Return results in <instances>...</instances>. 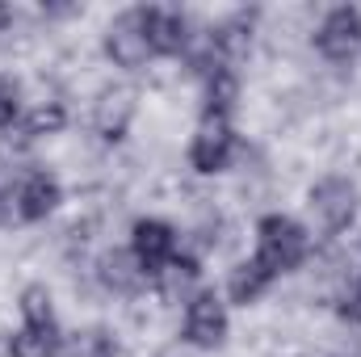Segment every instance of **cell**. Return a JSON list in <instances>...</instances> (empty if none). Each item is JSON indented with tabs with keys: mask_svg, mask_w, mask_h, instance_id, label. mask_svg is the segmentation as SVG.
I'll list each match as a JSON object with an SVG mask.
<instances>
[{
	"mask_svg": "<svg viewBox=\"0 0 361 357\" xmlns=\"http://www.w3.org/2000/svg\"><path fill=\"white\" fill-rule=\"evenodd\" d=\"M257 261L273 277L302 269L311 261V231L290 214H265L257 223Z\"/></svg>",
	"mask_w": 361,
	"mask_h": 357,
	"instance_id": "6da1fadb",
	"label": "cell"
},
{
	"mask_svg": "<svg viewBox=\"0 0 361 357\" xmlns=\"http://www.w3.org/2000/svg\"><path fill=\"white\" fill-rule=\"evenodd\" d=\"M361 210V189L353 177H341V173H328L307 189V214L311 223L324 231V236H341L353 227Z\"/></svg>",
	"mask_w": 361,
	"mask_h": 357,
	"instance_id": "7a4b0ae2",
	"label": "cell"
},
{
	"mask_svg": "<svg viewBox=\"0 0 361 357\" xmlns=\"http://www.w3.org/2000/svg\"><path fill=\"white\" fill-rule=\"evenodd\" d=\"M240 152V139H235V126L231 118H219V114H202L193 135H189V164L202 173V177H214L223 173Z\"/></svg>",
	"mask_w": 361,
	"mask_h": 357,
	"instance_id": "3957f363",
	"label": "cell"
},
{
	"mask_svg": "<svg viewBox=\"0 0 361 357\" xmlns=\"http://www.w3.org/2000/svg\"><path fill=\"white\" fill-rule=\"evenodd\" d=\"M311 47L324 63H353L361 55V8H324L315 34H311Z\"/></svg>",
	"mask_w": 361,
	"mask_h": 357,
	"instance_id": "277c9868",
	"label": "cell"
},
{
	"mask_svg": "<svg viewBox=\"0 0 361 357\" xmlns=\"http://www.w3.org/2000/svg\"><path fill=\"white\" fill-rule=\"evenodd\" d=\"M105 59L122 72H143L152 59V42H147V21L143 8H126L118 17H109L105 25Z\"/></svg>",
	"mask_w": 361,
	"mask_h": 357,
	"instance_id": "5b68a950",
	"label": "cell"
},
{
	"mask_svg": "<svg viewBox=\"0 0 361 357\" xmlns=\"http://www.w3.org/2000/svg\"><path fill=\"white\" fill-rule=\"evenodd\" d=\"M135 118H139V89L135 85H105V89L97 92L89 101V126L97 139H105V143H118L130 126H135Z\"/></svg>",
	"mask_w": 361,
	"mask_h": 357,
	"instance_id": "8992f818",
	"label": "cell"
},
{
	"mask_svg": "<svg viewBox=\"0 0 361 357\" xmlns=\"http://www.w3.org/2000/svg\"><path fill=\"white\" fill-rule=\"evenodd\" d=\"M231 337V315L227 303L214 290H202L189 307H185V345L189 349H223Z\"/></svg>",
	"mask_w": 361,
	"mask_h": 357,
	"instance_id": "52a82bcc",
	"label": "cell"
},
{
	"mask_svg": "<svg viewBox=\"0 0 361 357\" xmlns=\"http://www.w3.org/2000/svg\"><path fill=\"white\" fill-rule=\"evenodd\" d=\"M92 277L109 298H135L143 294V286H152V273L139 265L130 248H109V244L92 257Z\"/></svg>",
	"mask_w": 361,
	"mask_h": 357,
	"instance_id": "ba28073f",
	"label": "cell"
},
{
	"mask_svg": "<svg viewBox=\"0 0 361 357\" xmlns=\"http://www.w3.org/2000/svg\"><path fill=\"white\" fill-rule=\"evenodd\" d=\"M63 210V185L55 173H30L13 189V219L17 223H47Z\"/></svg>",
	"mask_w": 361,
	"mask_h": 357,
	"instance_id": "9c48e42d",
	"label": "cell"
},
{
	"mask_svg": "<svg viewBox=\"0 0 361 357\" xmlns=\"http://www.w3.org/2000/svg\"><path fill=\"white\" fill-rule=\"evenodd\" d=\"M130 253L147 273L164 269L180 253V236L169 219H135L130 223Z\"/></svg>",
	"mask_w": 361,
	"mask_h": 357,
	"instance_id": "30bf717a",
	"label": "cell"
},
{
	"mask_svg": "<svg viewBox=\"0 0 361 357\" xmlns=\"http://www.w3.org/2000/svg\"><path fill=\"white\" fill-rule=\"evenodd\" d=\"M143 21H147V42H152V55L160 59H185L189 42H193V21L189 13L180 8H143Z\"/></svg>",
	"mask_w": 361,
	"mask_h": 357,
	"instance_id": "8fae6325",
	"label": "cell"
},
{
	"mask_svg": "<svg viewBox=\"0 0 361 357\" xmlns=\"http://www.w3.org/2000/svg\"><path fill=\"white\" fill-rule=\"evenodd\" d=\"M197 286H202V261H193V257H185V253H177L164 269L152 273V294H156L169 311L180 307V303L189 307V303L202 294Z\"/></svg>",
	"mask_w": 361,
	"mask_h": 357,
	"instance_id": "7c38bea8",
	"label": "cell"
},
{
	"mask_svg": "<svg viewBox=\"0 0 361 357\" xmlns=\"http://www.w3.org/2000/svg\"><path fill=\"white\" fill-rule=\"evenodd\" d=\"M273 286V273L257 257L248 261H235V265L227 269V303H235V307H252V303H261L265 294H269Z\"/></svg>",
	"mask_w": 361,
	"mask_h": 357,
	"instance_id": "4fadbf2b",
	"label": "cell"
},
{
	"mask_svg": "<svg viewBox=\"0 0 361 357\" xmlns=\"http://www.w3.org/2000/svg\"><path fill=\"white\" fill-rule=\"evenodd\" d=\"M59 357H122L118 349V332L109 324H80L63 337V353Z\"/></svg>",
	"mask_w": 361,
	"mask_h": 357,
	"instance_id": "5bb4252c",
	"label": "cell"
},
{
	"mask_svg": "<svg viewBox=\"0 0 361 357\" xmlns=\"http://www.w3.org/2000/svg\"><path fill=\"white\" fill-rule=\"evenodd\" d=\"M17 311H21V324H30V328H51V324H55V311H59V298H55V290H51L47 282H30V286H21V294H17Z\"/></svg>",
	"mask_w": 361,
	"mask_h": 357,
	"instance_id": "9a60e30c",
	"label": "cell"
},
{
	"mask_svg": "<svg viewBox=\"0 0 361 357\" xmlns=\"http://www.w3.org/2000/svg\"><path fill=\"white\" fill-rule=\"evenodd\" d=\"M63 353V337L59 328H30L21 324L17 332H8V357H59Z\"/></svg>",
	"mask_w": 361,
	"mask_h": 357,
	"instance_id": "2e32d148",
	"label": "cell"
},
{
	"mask_svg": "<svg viewBox=\"0 0 361 357\" xmlns=\"http://www.w3.org/2000/svg\"><path fill=\"white\" fill-rule=\"evenodd\" d=\"M341 315H345L349 324H357V328H361V282H353V290L345 294V303H341Z\"/></svg>",
	"mask_w": 361,
	"mask_h": 357,
	"instance_id": "e0dca14e",
	"label": "cell"
}]
</instances>
